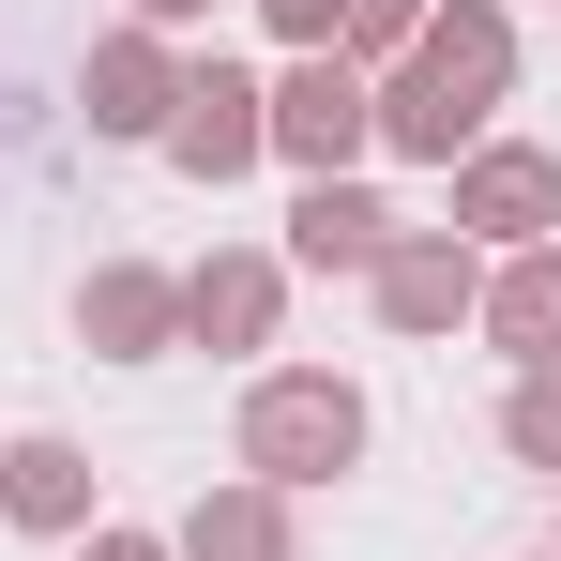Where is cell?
Here are the masks:
<instances>
[{"instance_id":"cell-13","label":"cell","mask_w":561,"mask_h":561,"mask_svg":"<svg viewBox=\"0 0 561 561\" xmlns=\"http://www.w3.org/2000/svg\"><path fill=\"white\" fill-rule=\"evenodd\" d=\"M516 365H561V243H516L501 274H485V304H470Z\"/></svg>"},{"instance_id":"cell-3","label":"cell","mask_w":561,"mask_h":561,"mask_svg":"<svg viewBox=\"0 0 561 561\" xmlns=\"http://www.w3.org/2000/svg\"><path fill=\"white\" fill-rule=\"evenodd\" d=\"M274 152L304 183H350V152H379V77L365 61H334V46H304L274 77Z\"/></svg>"},{"instance_id":"cell-12","label":"cell","mask_w":561,"mask_h":561,"mask_svg":"<svg viewBox=\"0 0 561 561\" xmlns=\"http://www.w3.org/2000/svg\"><path fill=\"white\" fill-rule=\"evenodd\" d=\"M168 561H288V501L228 470V485H197V501H183V531H168Z\"/></svg>"},{"instance_id":"cell-19","label":"cell","mask_w":561,"mask_h":561,"mask_svg":"<svg viewBox=\"0 0 561 561\" xmlns=\"http://www.w3.org/2000/svg\"><path fill=\"white\" fill-rule=\"evenodd\" d=\"M531 561H561V547H531Z\"/></svg>"},{"instance_id":"cell-9","label":"cell","mask_w":561,"mask_h":561,"mask_svg":"<svg viewBox=\"0 0 561 561\" xmlns=\"http://www.w3.org/2000/svg\"><path fill=\"white\" fill-rule=\"evenodd\" d=\"M77 106H92V137H168V106H183V46H168V31H106L92 61H77Z\"/></svg>"},{"instance_id":"cell-4","label":"cell","mask_w":561,"mask_h":561,"mask_svg":"<svg viewBox=\"0 0 561 561\" xmlns=\"http://www.w3.org/2000/svg\"><path fill=\"white\" fill-rule=\"evenodd\" d=\"M440 183H456V243L470 259L561 243V152H531V137H485V152H456Z\"/></svg>"},{"instance_id":"cell-2","label":"cell","mask_w":561,"mask_h":561,"mask_svg":"<svg viewBox=\"0 0 561 561\" xmlns=\"http://www.w3.org/2000/svg\"><path fill=\"white\" fill-rule=\"evenodd\" d=\"M334 470H365V379L259 365V379H243V485L304 501V485H334Z\"/></svg>"},{"instance_id":"cell-8","label":"cell","mask_w":561,"mask_h":561,"mask_svg":"<svg viewBox=\"0 0 561 561\" xmlns=\"http://www.w3.org/2000/svg\"><path fill=\"white\" fill-rule=\"evenodd\" d=\"M77 334H92L106 365H168V350H183V274H152V259H92Z\"/></svg>"},{"instance_id":"cell-11","label":"cell","mask_w":561,"mask_h":561,"mask_svg":"<svg viewBox=\"0 0 561 561\" xmlns=\"http://www.w3.org/2000/svg\"><path fill=\"white\" fill-rule=\"evenodd\" d=\"M379 243H394V213L365 183H304L288 197V274H379Z\"/></svg>"},{"instance_id":"cell-6","label":"cell","mask_w":561,"mask_h":561,"mask_svg":"<svg viewBox=\"0 0 561 561\" xmlns=\"http://www.w3.org/2000/svg\"><path fill=\"white\" fill-rule=\"evenodd\" d=\"M365 304H379V334H456L470 304H485V259H470L456 228H394L379 274H365Z\"/></svg>"},{"instance_id":"cell-15","label":"cell","mask_w":561,"mask_h":561,"mask_svg":"<svg viewBox=\"0 0 561 561\" xmlns=\"http://www.w3.org/2000/svg\"><path fill=\"white\" fill-rule=\"evenodd\" d=\"M410 46H425V0H334V61H410Z\"/></svg>"},{"instance_id":"cell-1","label":"cell","mask_w":561,"mask_h":561,"mask_svg":"<svg viewBox=\"0 0 561 561\" xmlns=\"http://www.w3.org/2000/svg\"><path fill=\"white\" fill-rule=\"evenodd\" d=\"M501 92H516V0H425V46L379 77V152L456 168V152H485Z\"/></svg>"},{"instance_id":"cell-18","label":"cell","mask_w":561,"mask_h":561,"mask_svg":"<svg viewBox=\"0 0 561 561\" xmlns=\"http://www.w3.org/2000/svg\"><path fill=\"white\" fill-rule=\"evenodd\" d=\"M183 15H228V0H137V31H183Z\"/></svg>"},{"instance_id":"cell-17","label":"cell","mask_w":561,"mask_h":561,"mask_svg":"<svg viewBox=\"0 0 561 561\" xmlns=\"http://www.w3.org/2000/svg\"><path fill=\"white\" fill-rule=\"evenodd\" d=\"M77 561H168V531H106V516H92V531H77Z\"/></svg>"},{"instance_id":"cell-5","label":"cell","mask_w":561,"mask_h":561,"mask_svg":"<svg viewBox=\"0 0 561 561\" xmlns=\"http://www.w3.org/2000/svg\"><path fill=\"white\" fill-rule=\"evenodd\" d=\"M152 152H168L183 183H213V197H228L259 152H274V92H259L243 61H183V106H168V137H152Z\"/></svg>"},{"instance_id":"cell-10","label":"cell","mask_w":561,"mask_h":561,"mask_svg":"<svg viewBox=\"0 0 561 561\" xmlns=\"http://www.w3.org/2000/svg\"><path fill=\"white\" fill-rule=\"evenodd\" d=\"M0 516H15V531H61V547H77V531H92V456H77L61 425L0 440Z\"/></svg>"},{"instance_id":"cell-16","label":"cell","mask_w":561,"mask_h":561,"mask_svg":"<svg viewBox=\"0 0 561 561\" xmlns=\"http://www.w3.org/2000/svg\"><path fill=\"white\" fill-rule=\"evenodd\" d=\"M259 15L288 31V61H304V46H334V0H259Z\"/></svg>"},{"instance_id":"cell-14","label":"cell","mask_w":561,"mask_h":561,"mask_svg":"<svg viewBox=\"0 0 561 561\" xmlns=\"http://www.w3.org/2000/svg\"><path fill=\"white\" fill-rule=\"evenodd\" d=\"M501 456H516V470H561V365H516V394H501Z\"/></svg>"},{"instance_id":"cell-7","label":"cell","mask_w":561,"mask_h":561,"mask_svg":"<svg viewBox=\"0 0 561 561\" xmlns=\"http://www.w3.org/2000/svg\"><path fill=\"white\" fill-rule=\"evenodd\" d=\"M274 319H288V259H259V243H213L183 274V350H274Z\"/></svg>"}]
</instances>
